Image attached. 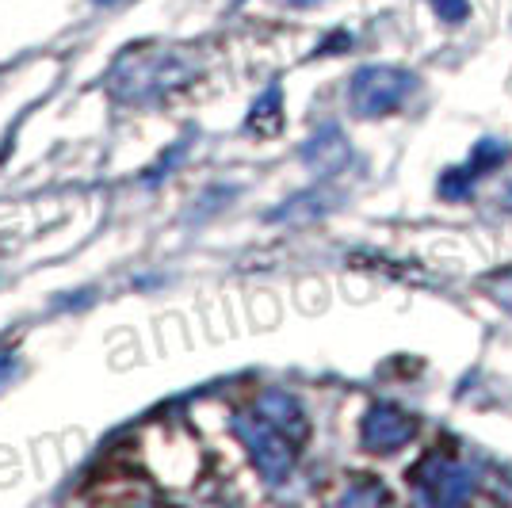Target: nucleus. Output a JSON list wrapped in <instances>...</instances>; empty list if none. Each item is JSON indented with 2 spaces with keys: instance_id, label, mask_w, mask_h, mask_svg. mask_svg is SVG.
Instances as JSON below:
<instances>
[{
  "instance_id": "obj_3",
  "label": "nucleus",
  "mask_w": 512,
  "mask_h": 508,
  "mask_svg": "<svg viewBox=\"0 0 512 508\" xmlns=\"http://www.w3.org/2000/svg\"><path fill=\"white\" fill-rule=\"evenodd\" d=\"M417 436V417H409L394 405H375L363 421V444L371 451H398Z\"/></svg>"
},
{
  "instance_id": "obj_4",
  "label": "nucleus",
  "mask_w": 512,
  "mask_h": 508,
  "mask_svg": "<svg viewBox=\"0 0 512 508\" xmlns=\"http://www.w3.org/2000/svg\"><path fill=\"white\" fill-rule=\"evenodd\" d=\"M432 8H436L440 20H448V23H463L470 16L467 0H432Z\"/></svg>"
},
{
  "instance_id": "obj_2",
  "label": "nucleus",
  "mask_w": 512,
  "mask_h": 508,
  "mask_svg": "<svg viewBox=\"0 0 512 508\" xmlns=\"http://www.w3.org/2000/svg\"><path fill=\"white\" fill-rule=\"evenodd\" d=\"M409 478H413V486H421V497L432 501V505H459L474 489V474L467 466H459L455 459H444V455H432L421 466H413Z\"/></svg>"
},
{
  "instance_id": "obj_5",
  "label": "nucleus",
  "mask_w": 512,
  "mask_h": 508,
  "mask_svg": "<svg viewBox=\"0 0 512 508\" xmlns=\"http://www.w3.org/2000/svg\"><path fill=\"white\" fill-rule=\"evenodd\" d=\"M505 279V287H501V291H497V298H501V302H505V306H512V276H501Z\"/></svg>"
},
{
  "instance_id": "obj_1",
  "label": "nucleus",
  "mask_w": 512,
  "mask_h": 508,
  "mask_svg": "<svg viewBox=\"0 0 512 508\" xmlns=\"http://www.w3.org/2000/svg\"><path fill=\"white\" fill-rule=\"evenodd\" d=\"M417 85V77L406 69H390V65H371L363 69L352 85V104L360 107V115H386L406 100Z\"/></svg>"
}]
</instances>
